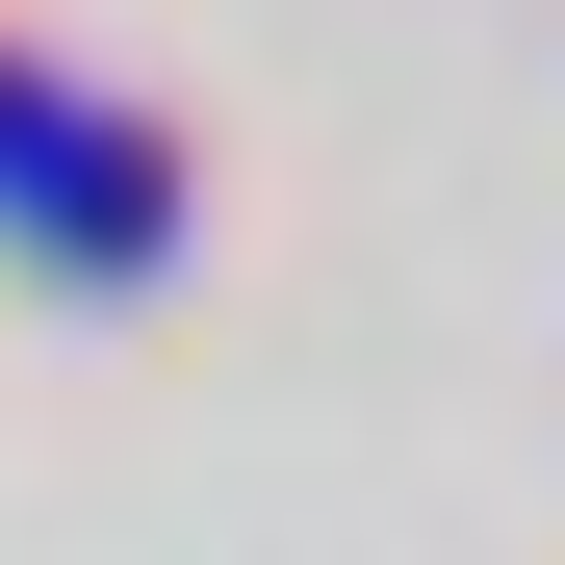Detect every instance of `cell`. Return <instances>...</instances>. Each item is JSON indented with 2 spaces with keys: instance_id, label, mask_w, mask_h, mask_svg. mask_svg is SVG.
<instances>
[{
  "instance_id": "1",
  "label": "cell",
  "mask_w": 565,
  "mask_h": 565,
  "mask_svg": "<svg viewBox=\"0 0 565 565\" xmlns=\"http://www.w3.org/2000/svg\"><path fill=\"white\" fill-rule=\"evenodd\" d=\"M0 206H26V257H154V232H180V129L52 77V104H26V154H0Z\"/></svg>"
}]
</instances>
